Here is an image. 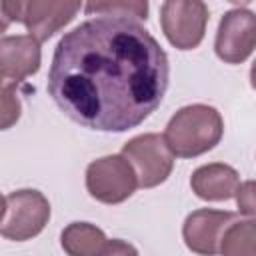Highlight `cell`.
<instances>
[{
	"label": "cell",
	"instance_id": "obj_1",
	"mask_svg": "<svg viewBox=\"0 0 256 256\" xmlns=\"http://www.w3.org/2000/svg\"><path fill=\"white\" fill-rule=\"evenodd\" d=\"M168 78L164 48L140 22L98 16L58 40L48 94L86 128L126 132L160 106Z\"/></svg>",
	"mask_w": 256,
	"mask_h": 256
},
{
	"label": "cell",
	"instance_id": "obj_2",
	"mask_svg": "<svg viewBox=\"0 0 256 256\" xmlns=\"http://www.w3.org/2000/svg\"><path fill=\"white\" fill-rule=\"evenodd\" d=\"M224 134V120L214 106L190 104L180 108L164 130V144L172 156L194 158L212 150Z\"/></svg>",
	"mask_w": 256,
	"mask_h": 256
},
{
	"label": "cell",
	"instance_id": "obj_3",
	"mask_svg": "<svg viewBox=\"0 0 256 256\" xmlns=\"http://www.w3.org/2000/svg\"><path fill=\"white\" fill-rule=\"evenodd\" d=\"M4 10L10 22H22L34 40L44 42L74 20L80 2L4 0Z\"/></svg>",
	"mask_w": 256,
	"mask_h": 256
},
{
	"label": "cell",
	"instance_id": "obj_4",
	"mask_svg": "<svg viewBox=\"0 0 256 256\" xmlns=\"http://www.w3.org/2000/svg\"><path fill=\"white\" fill-rule=\"evenodd\" d=\"M50 220L48 198L32 188L14 190L6 196V214L0 224V234L14 242H24L38 236Z\"/></svg>",
	"mask_w": 256,
	"mask_h": 256
},
{
	"label": "cell",
	"instance_id": "obj_5",
	"mask_svg": "<svg viewBox=\"0 0 256 256\" xmlns=\"http://www.w3.org/2000/svg\"><path fill=\"white\" fill-rule=\"evenodd\" d=\"M138 188L136 174L122 154L102 156L86 168V190L102 204H120Z\"/></svg>",
	"mask_w": 256,
	"mask_h": 256
},
{
	"label": "cell",
	"instance_id": "obj_6",
	"mask_svg": "<svg viewBox=\"0 0 256 256\" xmlns=\"http://www.w3.org/2000/svg\"><path fill=\"white\" fill-rule=\"evenodd\" d=\"M122 156L132 166L138 186L142 188H154L166 182L174 166V158L166 148L164 138L154 132L140 134L128 140L122 146Z\"/></svg>",
	"mask_w": 256,
	"mask_h": 256
},
{
	"label": "cell",
	"instance_id": "obj_7",
	"mask_svg": "<svg viewBox=\"0 0 256 256\" xmlns=\"http://www.w3.org/2000/svg\"><path fill=\"white\" fill-rule=\"evenodd\" d=\"M208 6L200 0H168L160 6L164 36L178 50L196 48L206 32Z\"/></svg>",
	"mask_w": 256,
	"mask_h": 256
},
{
	"label": "cell",
	"instance_id": "obj_8",
	"mask_svg": "<svg viewBox=\"0 0 256 256\" xmlns=\"http://www.w3.org/2000/svg\"><path fill=\"white\" fill-rule=\"evenodd\" d=\"M256 44V16L246 8L228 10L218 24L214 50L226 64L244 62Z\"/></svg>",
	"mask_w": 256,
	"mask_h": 256
},
{
	"label": "cell",
	"instance_id": "obj_9",
	"mask_svg": "<svg viewBox=\"0 0 256 256\" xmlns=\"http://www.w3.org/2000/svg\"><path fill=\"white\" fill-rule=\"evenodd\" d=\"M234 222H236L234 212L200 208L186 216L182 226V236L192 252L200 256H216L226 228Z\"/></svg>",
	"mask_w": 256,
	"mask_h": 256
},
{
	"label": "cell",
	"instance_id": "obj_10",
	"mask_svg": "<svg viewBox=\"0 0 256 256\" xmlns=\"http://www.w3.org/2000/svg\"><path fill=\"white\" fill-rule=\"evenodd\" d=\"M40 42L30 34L0 38V76L20 82L40 70Z\"/></svg>",
	"mask_w": 256,
	"mask_h": 256
},
{
	"label": "cell",
	"instance_id": "obj_11",
	"mask_svg": "<svg viewBox=\"0 0 256 256\" xmlns=\"http://www.w3.org/2000/svg\"><path fill=\"white\" fill-rule=\"evenodd\" d=\"M190 186L198 198L208 202H222L236 194L240 186V176L228 164L210 162L192 172Z\"/></svg>",
	"mask_w": 256,
	"mask_h": 256
},
{
	"label": "cell",
	"instance_id": "obj_12",
	"mask_svg": "<svg viewBox=\"0 0 256 256\" xmlns=\"http://www.w3.org/2000/svg\"><path fill=\"white\" fill-rule=\"evenodd\" d=\"M106 242V234L90 222H72L60 234V244L68 256H98Z\"/></svg>",
	"mask_w": 256,
	"mask_h": 256
},
{
	"label": "cell",
	"instance_id": "obj_13",
	"mask_svg": "<svg viewBox=\"0 0 256 256\" xmlns=\"http://www.w3.org/2000/svg\"><path fill=\"white\" fill-rule=\"evenodd\" d=\"M254 240H256V226L252 218L234 222L226 228L218 252L222 256H256Z\"/></svg>",
	"mask_w": 256,
	"mask_h": 256
},
{
	"label": "cell",
	"instance_id": "obj_14",
	"mask_svg": "<svg viewBox=\"0 0 256 256\" xmlns=\"http://www.w3.org/2000/svg\"><path fill=\"white\" fill-rule=\"evenodd\" d=\"M86 14L110 16V18H130V20H146L148 2L142 0H112V2H88L84 6Z\"/></svg>",
	"mask_w": 256,
	"mask_h": 256
},
{
	"label": "cell",
	"instance_id": "obj_15",
	"mask_svg": "<svg viewBox=\"0 0 256 256\" xmlns=\"http://www.w3.org/2000/svg\"><path fill=\"white\" fill-rule=\"evenodd\" d=\"M22 112L20 98L16 94L14 84H0V130L12 128Z\"/></svg>",
	"mask_w": 256,
	"mask_h": 256
},
{
	"label": "cell",
	"instance_id": "obj_16",
	"mask_svg": "<svg viewBox=\"0 0 256 256\" xmlns=\"http://www.w3.org/2000/svg\"><path fill=\"white\" fill-rule=\"evenodd\" d=\"M236 202H238V210L242 214H246L248 218H252L254 214V182L248 180V182H240L238 190H236Z\"/></svg>",
	"mask_w": 256,
	"mask_h": 256
},
{
	"label": "cell",
	"instance_id": "obj_17",
	"mask_svg": "<svg viewBox=\"0 0 256 256\" xmlns=\"http://www.w3.org/2000/svg\"><path fill=\"white\" fill-rule=\"evenodd\" d=\"M98 256H138L136 248L124 240H108Z\"/></svg>",
	"mask_w": 256,
	"mask_h": 256
},
{
	"label": "cell",
	"instance_id": "obj_18",
	"mask_svg": "<svg viewBox=\"0 0 256 256\" xmlns=\"http://www.w3.org/2000/svg\"><path fill=\"white\" fill-rule=\"evenodd\" d=\"M8 26H10V18H8L6 10H4V0H2V2H0V34L6 32Z\"/></svg>",
	"mask_w": 256,
	"mask_h": 256
},
{
	"label": "cell",
	"instance_id": "obj_19",
	"mask_svg": "<svg viewBox=\"0 0 256 256\" xmlns=\"http://www.w3.org/2000/svg\"><path fill=\"white\" fill-rule=\"evenodd\" d=\"M4 214H6V198L0 194V224L4 220Z\"/></svg>",
	"mask_w": 256,
	"mask_h": 256
},
{
	"label": "cell",
	"instance_id": "obj_20",
	"mask_svg": "<svg viewBox=\"0 0 256 256\" xmlns=\"http://www.w3.org/2000/svg\"><path fill=\"white\" fill-rule=\"evenodd\" d=\"M0 84H2V76H0Z\"/></svg>",
	"mask_w": 256,
	"mask_h": 256
}]
</instances>
